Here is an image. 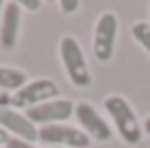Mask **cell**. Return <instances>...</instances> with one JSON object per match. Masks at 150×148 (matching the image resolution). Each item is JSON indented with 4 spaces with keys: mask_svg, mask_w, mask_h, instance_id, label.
Instances as JSON below:
<instances>
[{
    "mask_svg": "<svg viewBox=\"0 0 150 148\" xmlns=\"http://www.w3.org/2000/svg\"><path fill=\"white\" fill-rule=\"evenodd\" d=\"M74 107H76V103H72L70 98H54V100H46V103L33 107V109L24 111V113L39 129V126L68 122L70 118H74Z\"/></svg>",
    "mask_w": 150,
    "mask_h": 148,
    "instance_id": "7",
    "label": "cell"
},
{
    "mask_svg": "<svg viewBox=\"0 0 150 148\" xmlns=\"http://www.w3.org/2000/svg\"><path fill=\"white\" fill-rule=\"evenodd\" d=\"M59 96V87L50 79H33L26 85H22L18 91L11 94V105L18 111H28L46 100H54Z\"/></svg>",
    "mask_w": 150,
    "mask_h": 148,
    "instance_id": "4",
    "label": "cell"
},
{
    "mask_svg": "<svg viewBox=\"0 0 150 148\" xmlns=\"http://www.w3.org/2000/svg\"><path fill=\"white\" fill-rule=\"evenodd\" d=\"M117 15L113 11H105L98 15L91 33V52L98 63H109L115 52V39H117Z\"/></svg>",
    "mask_w": 150,
    "mask_h": 148,
    "instance_id": "3",
    "label": "cell"
},
{
    "mask_svg": "<svg viewBox=\"0 0 150 148\" xmlns=\"http://www.w3.org/2000/svg\"><path fill=\"white\" fill-rule=\"evenodd\" d=\"M20 24H22V7L18 4V0H7L0 20V48L11 50L18 46Z\"/></svg>",
    "mask_w": 150,
    "mask_h": 148,
    "instance_id": "9",
    "label": "cell"
},
{
    "mask_svg": "<svg viewBox=\"0 0 150 148\" xmlns=\"http://www.w3.org/2000/svg\"><path fill=\"white\" fill-rule=\"evenodd\" d=\"M4 148H39V146L33 144V142H24V140H15V137H11Z\"/></svg>",
    "mask_w": 150,
    "mask_h": 148,
    "instance_id": "13",
    "label": "cell"
},
{
    "mask_svg": "<svg viewBox=\"0 0 150 148\" xmlns=\"http://www.w3.org/2000/svg\"><path fill=\"white\" fill-rule=\"evenodd\" d=\"M142 129H144V133H148V135H150V115L142 122Z\"/></svg>",
    "mask_w": 150,
    "mask_h": 148,
    "instance_id": "17",
    "label": "cell"
},
{
    "mask_svg": "<svg viewBox=\"0 0 150 148\" xmlns=\"http://www.w3.org/2000/svg\"><path fill=\"white\" fill-rule=\"evenodd\" d=\"M74 118L79 122V129L94 142H109L113 137V129L107 122V118L96 109L91 103H76Z\"/></svg>",
    "mask_w": 150,
    "mask_h": 148,
    "instance_id": "6",
    "label": "cell"
},
{
    "mask_svg": "<svg viewBox=\"0 0 150 148\" xmlns=\"http://www.w3.org/2000/svg\"><path fill=\"white\" fill-rule=\"evenodd\" d=\"M37 142L44 146H52V148H89V144H91V140L79 126H72L68 122L39 126Z\"/></svg>",
    "mask_w": 150,
    "mask_h": 148,
    "instance_id": "5",
    "label": "cell"
},
{
    "mask_svg": "<svg viewBox=\"0 0 150 148\" xmlns=\"http://www.w3.org/2000/svg\"><path fill=\"white\" fill-rule=\"evenodd\" d=\"M2 9H4V2L0 0V20H2Z\"/></svg>",
    "mask_w": 150,
    "mask_h": 148,
    "instance_id": "18",
    "label": "cell"
},
{
    "mask_svg": "<svg viewBox=\"0 0 150 148\" xmlns=\"http://www.w3.org/2000/svg\"><path fill=\"white\" fill-rule=\"evenodd\" d=\"M18 4L22 9H26V11H37V9H41V0H18Z\"/></svg>",
    "mask_w": 150,
    "mask_h": 148,
    "instance_id": "14",
    "label": "cell"
},
{
    "mask_svg": "<svg viewBox=\"0 0 150 148\" xmlns=\"http://www.w3.org/2000/svg\"><path fill=\"white\" fill-rule=\"evenodd\" d=\"M105 111H107V115H109L115 133L122 137L124 144L135 146V144L142 142V137H144L142 122L137 120L135 109L131 107V103H128L124 96H120V94L107 96L105 98Z\"/></svg>",
    "mask_w": 150,
    "mask_h": 148,
    "instance_id": "1",
    "label": "cell"
},
{
    "mask_svg": "<svg viewBox=\"0 0 150 148\" xmlns=\"http://www.w3.org/2000/svg\"><path fill=\"white\" fill-rule=\"evenodd\" d=\"M9 105H11V94L0 91V107H9Z\"/></svg>",
    "mask_w": 150,
    "mask_h": 148,
    "instance_id": "15",
    "label": "cell"
},
{
    "mask_svg": "<svg viewBox=\"0 0 150 148\" xmlns=\"http://www.w3.org/2000/svg\"><path fill=\"white\" fill-rule=\"evenodd\" d=\"M131 35H133V39L150 55V22H135L131 26Z\"/></svg>",
    "mask_w": 150,
    "mask_h": 148,
    "instance_id": "11",
    "label": "cell"
},
{
    "mask_svg": "<svg viewBox=\"0 0 150 148\" xmlns=\"http://www.w3.org/2000/svg\"><path fill=\"white\" fill-rule=\"evenodd\" d=\"M9 140H11V137H9L7 133H4L2 129H0V146H7V142H9Z\"/></svg>",
    "mask_w": 150,
    "mask_h": 148,
    "instance_id": "16",
    "label": "cell"
},
{
    "mask_svg": "<svg viewBox=\"0 0 150 148\" xmlns=\"http://www.w3.org/2000/svg\"><path fill=\"white\" fill-rule=\"evenodd\" d=\"M59 59H61V65H63V72L68 76V81L74 87H89L91 85L89 63H87L83 46L76 37L63 35L59 39Z\"/></svg>",
    "mask_w": 150,
    "mask_h": 148,
    "instance_id": "2",
    "label": "cell"
},
{
    "mask_svg": "<svg viewBox=\"0 0 150 148\" xmlns=\"http://www.w3.org/2000/svg\"><path fill=\"white\" fill-rule=\"evenodd\" d=\"M0 129L4 131L9 137L24 142H37V126L28 120V115L24 111H18L13 107H0Z\"/></svg>",
    "mask_w": 150,
    "mask_h": 148,
    "instance_id": "8",
    "label": "cell"
},
{
    "mask_svg": "<svg viewBox=\"0 0 150 148\" xmlns=\"http://www.w3.org/2000/svg\"><path fill=\"white\" fill-rule=\"evenodd\" d=\"M59 9L63 13H76L81 9V0H59Z\"/></svg>",
    "mask_w": 150,
    "mask_h": 148,
    "instance_id": "12",
    "label": "cell"
},
{
    "mask_svg": "<svg viewBox=\"0 0 150 148\" xmlns=\"http://www.w3.org/2000/svg\"><path fill=\"white\" fill-rule=\"evenodd\" d=\"M28 76L24 70L20 68H9V65H0V91H7V94H13L18 91L22 85L28 83Z\"/></svg>",
    "mask_w": 150,
    "mask_h": 148,
    "instance_id": "10",
    "label": "cell"
}]
</instances>
